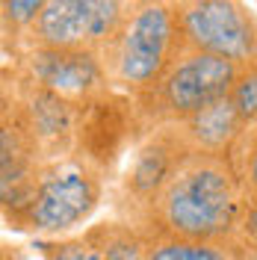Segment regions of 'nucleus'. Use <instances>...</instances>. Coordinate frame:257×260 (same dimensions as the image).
<instances>
[{
	"mask_svg": "<svg viewBox=\"0 0 257 260\" xmlns=\"http://www.w3.org/2000/svg\"><path fill=\"white\" fill-rule=\"evenodd\" d=\"M234 243L245 251L248 260H257V201H245Z\"/></svg>",
	"mask_w": 257,
	"mask_h": 260,
	"instance_id": "17",
	"label": "nucleus"
},
{
	"mask_svg": "<svg viewBox=\"0 0 257 260\" xmlns=\"http://www.w3.org/2000/svg\"><path fill=\"white\" fill-rule=\"evenodd\" d=\"M231 104L237 107V113L245 124L257 121V62L240 65L237 80L231 86Z\"/></svg>",
	"mask_w": 257,
	"mask_h": 260,
	"instance_id": "14",
	"label": "nucleus"
},
{
	"mask_svg": "<svg viewBox=\"0 0 257 260\" xmlns=\"http://www.w3.org/2000/svg\"><path fill=\"white\" fill-rule=\"evenodd\" d=\"M228 160H231V169L237 175L242 198L257 201V121L242 127L234 148L228 151Z\"/></svg>",
	"mask_w": 257,
	"mask_h": 260,
	"instance_id": "13",
	"label": "nucleus"
},
{
	"mask_svg": "<svg viewBox=\"0 0 257 260\" xmlns=\"http://www.w3.org/2000/svg\"><path fill=\"white\" fill-rule=\"evenodd\" d=\"M237 71L240 65H234L231 59L183 48L175 62L169 65V71L160 77V83L136 101L148 107V115L154 118V124L183 121L231 95Z\"/></svg>",
	"mask_w": 257,
	"mask_h": 260,
	"instance_id": "4",
	"label": "nucleus"
},
{
	"mask_svg": "<svg viewBox=\"0 0 257 260\" xmlns=\"http://www.w3.org/2000/svg\"><path fill=\"white\" fill-rule=\"evenodd\" d=\"M95 243L104 248L107 260H145L148 257V234L127 222H110V225L89 228Z\"/></svg>",
	"mask_w": 257,
	"mask_h": 260,
	"instance_id": "12",
	"label": "nucleus"
},
{
	"mask_svg": "<svg viewBox=\"0 0 257 260\" xmlns=\"http://www.w3.org/2000/svg\"><path fill=\"white\" fill-rule=\"evenodd\" d=\"M42 254L45 260H107L104 248L95 243V237L86 231L83 237L74 240H59V243H42Z\"/></svg>",
	"mask_w": 257,
	"mask_h": 260,
	"instance_id": "15",
	"label": "nucleus"
},
{
	"mask_svg": "<svg viewBox=\"0 0 257 260\" xmlns=\"http://www.w3.org/2000/svg\"><path fill=\"white\" fill-rule=\"evenodd\" d=\"M183 50V36L172 0H130L127 15L101 53L110 83L133 98L151 92Z\"/></svg>",
	"mask_w": 257,
	"mask_h": 260,
	"instance_id": "2",
	"label": "nucleus"
},
{
	"mask_svg": "<svg viewBox=\"0 0 257 260\" xmlns=\"http://www.w3.org/2000/svg\"><path fill=\"white\" fill-rule=\"evenodd\" d=\"M24 80L65 101H95L107 83V65L98 50L86 48H33L24 56Z\"/></svg>",
	"mask_w": 257,
	"mask_h": 260,
	"instance_id": "8",
	"label": "nucleus"
},
{
	"mask_svg": "<svg viewBox=\"0 0 257 260\" xmlns=\"http://www.w3.org/2000/svg\"><path fill=\"white\" fill-rule=\"evenodd\" d=\"M177 127L186 136V142H189L192 151L228 157V151L234 148L237 136H240L242 127H245V121L240 118L237 107L231 104V98H222V101L204 107L201 113L177 121Z\"/></svg>",
	"mask_w": 257,
	"mask_h": 260,
	"instance_id": "10",
	"label": "nucleus"
},
{
	"mask_svg": "<svg viewBox=\"0 0 257 260\" xmlns=\"http://www.w3.org/2000/svg\"><path fill=\"white\" fill-rule=\"evenodd\" d=\"M245 207L231 160L192 151L154 198L142 231L148 237H180L201 243H231Z\"/></svg>",
	"mask_w": 257,
	"mask_h": 260,
	"instance_id": "1",
	"label": "nucleus"
},
{
	"mask_svg": "<svg viewBox=\"0 0 257 260\" xmlns=\"http://www.w3.org/2000/svg\"><path fill=\"white\" fill-rule=\"evenodd\" d=\"M130 0H50L42 15L24 32L27 50L33 48H110Z\"/></svg>",
	"mask_w": 257,
	"mask_h": 260,
	"instance_id": "6",
	"label": "nucleus"
},
{
	"mask_svg": "<svg viewBox=\"0 0 257 260\" xmlns=\"http://www.w3.org/2000/svg\"><path fill=\"white\" fill-rule=\"evenodd\" d=\"M189 154H192V148L186 142V136L180 133L177 121L157 124V130H151L145 136V142L136 148L127 172H124V180H121V192H118L121 222L142 231V222L154 204V198L163 192V186L172 180L177 166Z\"/></svg>",
	"mask_w": 257,
	"mask_h": 260,
	"instance_id": "7",
	"label": "nucleus"
},
{
	"mask_svg": "<svg viewBox=\"0 0 257 260\" xmlns=\"http://www.w3.org/2000/svg\"><path fill=\"white\" fill-rule=\"evenodd\" d=\"M101 169L86 157H62L42 166L33 183V198L15 228L59 237L92 219L101 204Z\"/></svg>",
	"mask_w": 257,
	"mask_h": 260,
	"instance_id": "3",
	"label": "nucleus"
},
{
	"mask_svg": "<svg viewBox=\"0 0 257 260\" xmlns=\"http://www.w3.org/2000/svg\"><path fill=\"white\" fill-rule=\"evenodd\" d=\"M145 260H248L245 251L234 243H201L180 237H148Z\"/></svg>",
	"mask_w": 257,
	"mask_h": 260,
	"instance_id": "11",
	"label": "nucleus"
},
{
	"mask_svg": "<svg viewBox=\"0 0 257 260\" xmlns=\"http://www.w3.org/2000/svg\"><path fill=\"white\" fill-rule=\"evenodd\" d=\"M50 0H0L3 9V30L12 36H24L33 27V21L42 15V9L48 6Z\"/></svg>",
	"mask_w": 257,
	"mask_h": 260,
	"instance_id": "16",
	"label": "nucleus"
},
{
	"mask_svg": "<svg viewBox=\"0 0 257 260\" xmlns=\"http://www.w3.org/2000/svg\"><path fill=\"white\" fill-rule=\"evenodd\" d=\"M18 101L24 104V110L30 115L33 130L42 142V151L50 160H62L68 157V148L74 142V130H77V115H74V101L53 95L48 89L24 80L21 83V95Z\"/></svg>",
	"mask_w": 257,
	"mask_h": 260,
	"instance_id": "9",
	"label": "nucleus"
},
{
	"mask_svg": "<svg viewBox=\"0 0 257 260\" xmlns=\"http://www.w3.org/2000/svg\"><path fill=\"white\" fill-rule=\"evenodd\" d=\"M183 48L216 53L234 65L257 62V15L242 0H172Z\"/></svg>",
	"mask_w": 257,
	"mask_h": 260,
	"instance_id": "5",
	"label": "nucleus"
}]
</instances>
